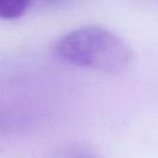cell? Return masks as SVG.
I'll return each instance as SVG.
<instances>
[{
	"label": "cell",
	"mask_w": 158,
	"mask_h": 158,
	"mask_svg": "<svg viewBox=\"0 0 158 158\" xmlns=\"http://www.w3.org/2000/svg\"><path fill=\"white\" fill-rule=\"evenodd\" d=\"M54 52L75 67L107 74L125 70L132 59V51L123 38L98 26H84L67 32L56 42Z\"/></svg>",
	"instance_id": "1"
},
{
	"label": "cell",
	"mask_w": 158,
	"mask_h": 158,
	"mask_svg": "<svg viewBox=\"0 0 158 158\" xmlns=\"http://www.w3.org/2000/svg\"><path fill=\"white\" fill-rule=\"evenodd\" d=\"M31 0H0V19L14 20L21 17L28 9Z\"/></svg>",
	"instance_id": "2"
},
{
	"label": "cell",
	"mask_w": 158,
	"mask_h": 158,
	"mask_svg": "<svg viewBox=\"0 0 158 158\" xmlns=\"http://www.w3.org/2000/svg\"><path fill=\"white\" fill-rule=\"evenodd\" d=\"M59 158H96V156L86 147L74 146V147H69L67 151H64L59 156Z\"/></svg>",
	"instance_id": "3"
},
{
	"label": "cell",
	"mask_w": 158,
	"mask_h": 158,
	"mask_svg": "<svg viewBox=\"0 0 158 158\" xmlns=\"http://www.w3.org/2000/svg\"><path fill=\"white\" fill-rule=\"evenodd\" d=\"M43 1L47 2V4L53 5V4H62V2H65V1H68V0H43Z\"/></svg>",
	"instance_id": "4"
}]
</instances>
